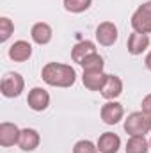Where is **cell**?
<instances>
[{"label":"cell","mask_w":151,"mask_h":153,"mask_svg":"<svg viewBox=\"0 0 151 153\" xmlns=\"http://www.w3.org/2000/svg\"><path fill=\"white\" fill-rule=\"evenodd\" d=\"M41 78L52 87H71L76 82V71L70 64L48 62L41 70Z\"/></svg>","instance_id":"obj_1"},{"label":"cell","mask_w":151,"mask_h":153,"mask_svg":"<svg viewBox=\"0 0 151 153\" xmlns=\"http://www.w3.org/2000/svg\"><path fill=\"white\" fill-rule=\"evenodd\" d=\"M124 132L130 135H146L151 132V116L139 111V112H132L124 119Z\"/></svg>","instance_id":"obj_2"},{"label":"cell","mask_w":151,"mask_h":153,"mask_svg":"<svg viewBox=\"0 0 151 153\" xmlns=\"http://www.w3.org/2000/svg\"><path fill=\"white\" fill-rule=\"evenodd\" d=\"M25 89V80L23 76L16 71H9L2 76L0 82V91L5 98H18L21 94V91Z\"/></svg>","instance_id":"obj_3"},{"label":"cell","mask_w":151,"mask_h":153,"mask_svg":"<svg viewBox=\"0 0 151 153\" xmlns=\"http://www.w3.org/2000/svg\"><path fill=\"white\" fill-rule=\"evenodd\" d=\"M132 29L141 34H151V0L135 9L132 14Z\"/></svg>","instance_id":"obj_4"},{"label":"cell","mask_w":151,"mask_h":153,"mask_svg":"<svg viewBox=\"0 0 151 153\" xmlns=\"http://www.w3.org/2000/svg\"><path fill=\"white\" fill-rule=\"evenodd\" d=\"M100 116H101V121H103L105 125H117V123L123 119V116H124V109H123V105H121L119 102L109 100V102L101 107Z\"/></svg>","instance_id":"obj_5"},{"label":"cell","mask_w":151,"mask_h":153,"mask_svg":"<svg viewBox=\"0 0 151 153\" xmlns=\"http://www.w3.org/2000/svg\"><path fill=\"white\" fill-rule=\"evenodd\" d=\"M27 103H29V107H30L32 111L43 112V111H46L48 105H50V94H48V91L43 89V87H32V89L29 91Z\"/></svg>","instance_id":"obj_6"},{"label":"cell","mask_w":151,"mask_h":153,"mask_svg":"<svg viewBox=\"0 0 151 153\" xmlns=\"http://www.w3.org/2000/svg\"><path fill=\"white\" fill-rule=\"evenodd\" d=\"M94 36H96V41L101 46H112L114 43L117 41V27L112 22H101L96 27Z\"/></svg>","instance_id":"obj_7"},{"label":"cell","mask_w":151,"mask_h":153,"mask_svg":"<svg viewBox=\"0 0 151 153\" xmlns=\"http://www.w3.org/2000/svg\"><path fill=\"white\" fill-rule=\"evenodd\" d=\"M7 55L14 62H25V61H29L32 57V45L29 41H25V39H18L9 46Z\"/></svg>","instance_id":"obj_8"},{"label":"cell","mask_w":151,"mask_h":153,"mask_svg":"<svg viewBox=\"0 0 151 153\" xmlns=\"http://www.w3.org/2000/svg\"><path fill=\"white\" fill-rule=\"evenodd\" d=\"M20 134H21V130H20L14 123L4 121V123L0 125V146H4V148H11V146L18 144V141H20Z\"/></svg>","instance_id":"obj_9"},{"label":"cell","mask_w":151,"mask_h":153,"mask_svg":"<svg viewBox=\"0 0 151 153\" xmlns=\"http://www.w3.org/2000/svg\"><path fill=\"white\" fill-rule=\"evenodd\" d=\"M96 146L100 153H117L121 148V137L114 132H105L100 135Z\"/></svg>","instance_id":"obj_10"},{"label":"cell","mask_w":151,"mask_h":153,"mask_svg":"<svg viewBox=\"0 0 151 153\" xmlns=\"http://www.w3.org/2000/svg\"><path fill=\"white\" fill-rule=\"evenodd\" d=\"M121 93H123V80L117 75H107L105 85L101 87L100 94L105 100H115V98L121 96Z\"/></svg>","instance_id":"obj_11"},{"label":"cell","mask_w":151,"mask_h":153,"mask_svg":"<svg viewBox=\"0 0 151 153\" xmlns=\"http://www.w3.org/2000/svg\"><path fill=\"white\" fill-rule=\"evenodd\" d=\"M150 46V36L148 34H141V32H132L128 43H126V48H128V53L132 55H141L142 52H146Z\"/></svg>","instance_id":"obj_12"},{"label":"cell","mask_w":151,"mask_h":153,"mask_svg":"<svg viewBox=\"0 0 151 153\" xmlns=\"http://www.w3.org/2000/svg\"><path fill=\"white\" fill-rule=\"evenodd\" d=\"M52 36H53V30H52V27L48 25V23H44V22H38V23H34L32 25V29H30V38L32 41L36 43V45H48L50 41H52Z\"/></svg>","instance_id":"obj_13"},{"label":"cell","mask_w":151,"mask_h":153,"mask_svg":"<svg viewBox=\"0 0 151 153\" xmlns=\"http://www.w3.org/2000/svg\"><path fill=\"white\" fill-rule=\"evenodd\" d=\"M41 143V137H39V132L34 128H23L21 134H20V141H18V146L23 150V152H34Z\"/></svg>","instance_id":"obj_14"},{"label":"cell","mask_w":151,"mask_h":153,"mask_svg":"<svg viewBox=\"0 0 151 153\" xmlns=\"http://www.w3.org/2000/svg\"><path fill=\"white\" fill-rule=\"evenodd\" d=\"M105 80H107V73L103 71H84L82 75V82L89 91H101V87L105 85Z\"/></svg>","instance_id":"obj_15"},{"label":"cell","mask_w":151,"mask_h":153,"mask_svg":"<svg viewBox=\"0 0 151 153\" xmlns=\"http://www.w3.org/2000/svg\"><path fill=\"white\" fill-rule=\"evenodd\" d=\"M94 52H96V45L93 41H89V39H84V41H78L71 48V59H73V62L80 64L87 55H91Z\"/></svg>","instance_id":"obj_16"},{"label":"cell","mask_w":151,"mask_h":153,"mask_svg":"<svg viewBox=\"0 0 151 153\" xmlns=\"http://www.w3.org/2000/svg\"><path fill=\"white\" fill-rule=\"evenodd\" d=\"M126 153H148L150 152V141L146 139V135H130V139L126 141Z\"/></svg>","instance_id":"obj_17"},{"label":"cell","mask_w":151,"mask_h":153,"mask_svg":"<svg viewBox=\"0 0 151 153\" xmlns=\"http://www.w3.org/2000/svg\"><path fill=\"white\" fill-rule=\"evenodd\" d=\"M80 66H82L84 71H103L105 62H103V57H101L98 52H94V53L87 55V57L80 62Z\"/></svg>","instance_id":"obj_18"},{"label":"cell","mask_w":151,"mask_h":153,"mask_svg":"<svg viewBox=\"0 0 151 153\" xmlns=\"http://www.w3.org/2000/svg\"><path fill=\"white\" fill-rule=\"evenodd\" d=\"M93 5V0H64V9L68 13H84Z\"/></svg>","instance_id":"obj_19"},{"label":"cell","mask_w":151,"mask_h":153,"mask_svg":"<svg viewBox=\"0 0 151 153\" xmlns=\"http://www.w3.org/2000/svg\"><path fill=\"white\" fill-rule=\"evenodd\" d=\"M13 32H14V23H13V20H9L7 16H2V18H0V41L5 43L7 39L13 36Z\"/></svg>","instance_id":"obj_20"},{"label":"cell","mask_w":151,"mask_h":153,"mask_svg":"<svg viewBox=\"0 0 151 153\" xmlns=\"http://www.w3.org/2000/svg\"><path fill=\"white\" fill-rule=\"evenodd\" d=\"M73 153H98V146H96L93 141L82 139V141L75 143V146H73Z\"/></svg>","instance_id":"obj_21"},{"label":"cell","mask_w":151,"mask_h":153,"mask_svg":"<svg viewBox=\"0 0 151 153\" xmlns=\"http://www.w3.org/2000/svg\"><path fill=\"white\" fill-rule=\"evenodd\" d=\"M141 107H142V112H146V114L151 116V94H146V96L142 98Z\"/></svg>","instance_id":"obj_22"},{"label":"cell","mask_w":151,"mask_h":153,"mask_svg":"<svg viewBox=\"0 0 151 153\" xmlns=\"http://www.w3.org/2000/svg\"><path fill=\"white\" fill-rule=\"evenodd\" d=\"M144 62H146V68L151 71V50L148 52V55H146V59H144Z\"/></svg>","instance_id":"obj_23"},{"label":"cell","mask_w":151,"mask_h":153,"mask_svg":"<svg viewBox=\"0 0 151 153\" xmlns=\"http://www.w3.org/2000/svg\"><path fill=\"white\" fill-rule=\"evenodd\" d=\"M150 148H151V139H150Z\"/></svg>","instance_id":"obj_24"}]
</instances>
